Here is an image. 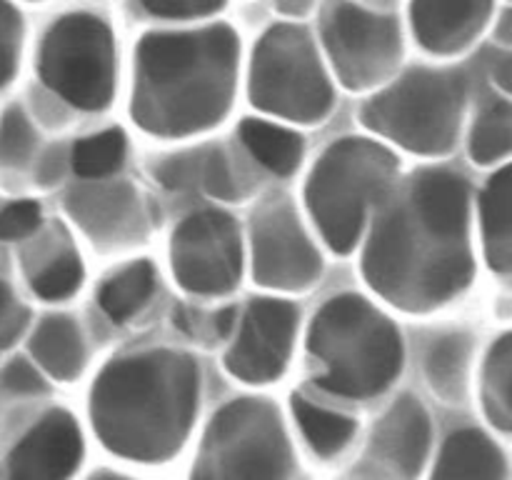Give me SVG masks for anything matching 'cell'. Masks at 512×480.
I'll return each instance as SVG.
<instances>
[{
  "label": "cell",
  "instance_id": "37",
  "mask_svg": "<svg viewBox=\"0 0 512 480\" xmlns=\"http://www.w3.org/2000/svg\"><path fill=\"white\" fill-rule=\"evenodd\" d=\"M315 3H318V0H273L278 13L285 15L288 20H295V23H298L300 18H305V15L315 8Z\"/></svg>",
  "mask_w": 512,
  "mask_h": 480
},
{
  "label": "cell",
  "instance_id": "26",
  "mask_svg": "<svg viewBox=\"0 0 512 480\" xmlns=\"http://www.w3.org/2000/svg\"><path fill=\"white\" fill-rule=\"evenodd\" d=\"M155 293V268L148 260H135L110 275L98 290L103 313L115 323H128L148 305Z\"/></svg>",
  "mask_w": 512,
  "mask_h": 480
},
{
  "label": "cell",
  "instance_id": "29",
  "mask_svg": "<svg viewBox=\"0 0 512 480\" xmlns=\"http://www.w3.org/2000/svg\"><path fill=\"white\" fill-rule=\"evenodd\" d=\"M128 153V135L120 128L85 135L70 150V165L85 180H103L118 173Z\"/></svg>",
  "mask_w": 512,
  "mask_h": 480
},
{
  "label": "cell",
  "instance_id": "24",
  "mask_svg": "<svg viewBox=\"0 0 512 480\" xmlns=\"http://www.w3.org/2000/svg\"><path fill=\"white\" fill-rule=\"evenodd\" d=\"M238 135L260 165L273 170L275 175H293L300 168L305 155L303 135L285 125L270 123L263 118H243Z\"/></svg>",
  "mask_w": 512,
  "mask_h": 480
},
{
  "label": "cell",
  "instance_id": "25",
  "mask_svg": "<svg viewBox=\"0 0 512 480\" xmlns=\"http://www.w3.org/2000/svg\"><path fill=\"white\" fill-rule=\"evenodd\" d=\"M290 408H293L295 423H298L303 438L308 440L310 450L320 458H335V455L343 453L353 440L355 430H358L355 418L338 413V410L323 408V405L313 403L300 393L290 398Z\"/></svg>",
  "mask_w": 512,
  "mask_h": 480
},
{
  "label": "cell",
  "instance_id": "16",
  "mask_svg": "<svg viewBox=\"0 0 512 480\" xmlns=\"http://www.w3.org/2000/svg\"><path fill=\"white\" fill-rule=\"evenodd\" d=\"M83 460V433L68 410L53 408L25 430L3 460V480H70Z\"/></svg>",
  "mask_w": 512,
  "mask_h": 480
},
{
  "label": "cell",
  "instance_id": "40",
  "mask_svg": "<svg viewBox=\"0 0 512 480\" xmlns=\"http://www.w3.org/2000/svg\"><path fill=\"white\" fill-rule=\"evenodd\" d=\"M90 480H135V478H128V475L113 473V470H100V473H95Z\"/></svg>",
  "mask_w": 512,
  "mask_h": 480
},
{
  "label": "cell",
  "instance_id": "28",
  "mask_svg": "<svg viewBox=\"0 0 512 480\" xmlns=\"http://www.w3.org/2000/svg\"><path fill=\"white\" fill-rule=\"evenodd\" d=\"M470 158L478 165L503 163L512 150V105L508 98H495L480 108L468 135Z\"/></svg>",
  "mask_w": 512,
  "mask_h": 480
},
{
  "label": "cell",
  "instance_id": "4",
  "mask_svg": "<svg viewBox=\"0 0 512 480\" xmlns=\"http://www.w3.org/2000/svg\"><path fill=\"white\" fill-rule=\"evenodd\" d=\"M308 353L318 360L315 383L350 400L383 395L398 380L405 360L398 325L368 298L343 293L315 313L308 328Z\"/></svg>",
  "mask_w": 512,
  "mask_h": 480
},
{
  "label": "cell",
  "instance_id": "33",
  "mask_svg": "<svg viewBox=\"0 0 512 480\" xmlns=\"http://www.w3.org/2000/svg\"><path fill=\"white\" fill-rule=\"evenodd\" d=\"M0 390L8 395H23V398H38L50 393L48 380L38 368L25 358H13L0 370Z\"/></svg>",
  "mask_w": 512,
  "mask_h": 480
},
{
  "label": "cell",
  "instance_id": "14",
  "mask_svg": "<svg viewBox=\"0 0 512 480\" xmlns=\"http://www.w3.org/2000/svg\"><path fill=\"white\" fill-rule=\"evenodd\" d=\"M300 310L290 300L255 298L245 308L240 330L225 353L230 375L250 385L273 383L288 368Z\"/></svg>",
  "mask_w": 512,
  "mask_h": 480
},
{
  "label": "cell",
  "instance_id": "2",
  "mask_svg": "<svg viewBox=\"0 0 512 480\" xmlns=\"http://www.w3.org/2000/svg\"><path fill=\"white\" fill-rule=\"evenodd\" d=\"M240 78V35L228 23L150 30L138 40L130 115L158 138H188L228 118Z\"/></svg>",
  "mask_w": 512,
  "mask_h": 480
},
{
  "label": "cell",
  "instance_id": "12",
  "mask_svg": "<svg viewBox=\"0 0 512 480\" xmlns=\"http://www.w3.org/2000/svg\"><path fill=\"white\" fill-rule=\"evenodd\" d=\"M255 283L270 290L300 293L323 273V258L313 245L298 210L285 195H270L250 218Z\"/></svg>",
  "mask_w": 512,
  "mask_h": 480
},
{
  "label": "cell",
  "instance_id": "18",
  "mask_svg": "<svg viewBox=\"0 0 512 480\" xmlns=\"http://www.w3.org/2000/svg\"><path fill=\"white\" fill-rule=\"evenodd\" d=\"M153 175L170 190L203 188L210 198L225 203H240L253 190V175L223 145L168 155L155 165Z\"/></svg>",
  "mask_w": 512,
  "mask_h": 480
},
{
  "label": "cell",
  "instance_id": "7",
  "mask_svg": "<svg viewBox=\"0 0 512 480\" xmlns=\"http://www.w3.org/2000/svg\"><path fill=\"white\" fill-rule=\"evenodd\" d=\"M248 98L263 113L300 125H318L333 113V75L303 23L283 20L260 35L248 65Z\"/></svg>",
  "mask_w": 512,
  "mask_h": 480
},
{
  "label": "cell",
  "instance_id": "1",
  "mask_svg": "<svg viewBox=\"0 0 512 480\" xmlns=\"http://www.w3.org/2000/svg\"><path fill=\"white\" fill-rule=\"evenodd\" d=\"M370 288L405 313H430L470 288V185L458 170L418 168L375 205L363 250Z\"/></svg>",
  "mask_w": 512,
  "mask_h": 480
},
{
  "label": "cell",
  "instance_id": "27",
  "mask_svg": "<svg viewBox=\"0 0 512 480\" xmlns=\"http://www.w3.org/2000/svg\"><path fill=\"white\" fill-rule=\"evenodd\" d=\"M483 408L490 423L503 433L512 428V335L503 333L493 345L483 363Z\"/></svg>",
  "mask_w": 512,
  "mask_h": 480
},
{
  "label": "cell",
  "instance_id": "30",
  "mask_svg": "<svg viewBox=\"0 0 512 480\" xmlns=\"http://www.w3.org/2000/svg\"><path fill=\"white\" fill-rule=\"evenodd\" d=\"M38 130L18 103L0 115V170H23L38 150Z\"/></svg>",
  "mask_w": 512,
  "mask_h": 480
},
{
  "label": "cell",
  "instance_id": "23",
  "mask_svg": "<svg viewBox=\"0 0 512 480\" xmlns=\"http://www.w3.org/2000/svg\"><path fill=\"white\" fill-rule=\"evenodd\" d=\"M473 338L465 330H448L435 335L423 355L425 380L430 390L445 403H463L468 393Z\"/></svg>",
  "mask_w": 512,
  "mask_h": 480
},
{
  "label": "cell",
  "instance_id": "38",
  "mask_svg": "<svg viewBox=\"0 0 512 480\" xmlns=\"http://www.w3.org/2000/svg\"><path fill=\"white\" fill-rule=\"evenodd\" d=\"M493 35L505 50L510 48V43H512V13H510V8H505L503 13L498 15V20H495Z\"/></svg>",
  "mask_w": 512,
  "mask_h": 480
},
{
  "label": "cell",
  "instance_id": "6",
  "mask_svg": "<svg viewBox=\"0 0 512 480\" xmlns=\"http://www.w3.org/2000/svg\"><path fill=\"white\" fill-rule=\"evenodd\" d=\"M398 180V158L373 138L335 140L315 160L305 180V205L320 235L335 253L358 245L370 210Z\"/></svg>",
  "mask_w": 512,
  "mask_h": 480
},
{
  "label": "cell",
  "instance_id": "13",
  "mask_svg": "<svg viewBox=\"0 0 512 480\" xmlns=\"http://www.w3.org/2000/svg\"><path fill=\"white\" fill-rule=\"evenodd\" d=\"M433 443V423L415 395H400L370 430L345 480H418Z\"/></svg>",
  "mask_w": 512,
  "mask_h": 480
},
{
  "label": "cell",
  "instance_id": "41",
  "mask_svg": "<svg viewBox=\"0 0 512 480\" xmlns=\"http://www.w3.org/2000/svg\"><path fill=\"white\" fill-rule=\"evenodd\" d=\"M25 3H45V0H25Z\"/></svg>",
  "mask_w": 512,
  "mask_h": 480
},
{
  "label": "cell",
  "instance_id": "8",
  "mask_svg": "<svg viewBox=\"0 0 512 480\" xmlns=\"http://www.w3.org/2000/svg\"><path fill=\"white\" fill-rule=\"evenodd\" d=\"M190 480H303L278 405L235 398L208 423Z\"/></svg>",
  "mask_w": 512,
  "mask_h": 480
},
{
  "label": "cell",
  "instance_id": "34",
  "mask_svg": "<svg viewBox=\"0 0 512 480\" xmlns=\"http://www.w3.org/2000/svg\"><path fill=\"white\" fill-rule=\"evenodd\" d=\"M28 320V305L15 295V290L5 280H0V353L18 343V338L28 328Z\"/></svg>",
  "mask_w": 512,
  "mask_h": 480
},
{
  "label": "cell",
  "instance_id": "10",
  "mask_svg": "<svg viewBox=\"0 0 512 480\" xmlns=\"http://www.w3.org/2000/svg\"><path fill=\"white\" fill-rule=\"evenodd\" d=\"M318 45L330 73L348 90L380 88L398 73L405 35L398 15L358 0H325Z\"/></svg>",
  "mask_w": 512,
  "mask_h": 480
},
{
  "label": "cell",
  "instance_id": "19",
  "mask_svg": "<svg viewBox=\"0 0 512 480\" xmlns=\"http://www.w3.org/2000/svg\"><path fill=\"white\" fill-rule=\"evenodd\" d=\"M23 268L33 293L50 303L78 293L85 278L80 253L60 225H55V230H50L40 243L25 250Z\"/></svg>",
  "mask_w": 512,
  "mask_h": 480
},
{
  "label": "cell",
  "instance_id": "9",
  "mask_svg": "<svg viewBox=\"0 0 512 480\" xmlns=\"http://www.w3.org/2000/svg\"><path fill=\"white\" fill-rule=\"evenodd\" d=\"M40 83L73 108L100 113L118 88V43L103 15L70 10L45 28L38 45Z\"/></svg>",
  "mask_w": 512,
  "mask_h": 480
},
{
  "label": "cell",
  "instance_id": "21",
  "mask_svg": "<svg viewBox=\"0 0 512 480\" xmlns=\"http://www.w3.org/2000/svg\"><path fill=\"white\" fill-rule=\"evenodd\" d=\"M28 350L38 368L60 383L78 380L88 360L83 330L65 313L45 315L30 335Z\"/></svg>",
  "mask_w": 512,
  "mask_h": 480
},
{
  "label": "cell",
  "instance_id": "36",
  "mask_svg": "<svg viewBox=\"0 0 512 480\" xmlns=\"http://www.w3.org/2000/svg\"><path fill=\"white\" fill-rule=\"evenodd\" d=\"M63 168H65L63 150H60V148L50 150V153L43 158V163H40V168H38V180H40V183H43V185L58 183L60 175H63Z\"/></svg>",
  "mask_w": 512,
  "mask_h": 480
},
{
  "label": "cell",
  "instance_id": "17",
  "mask_svg": "<svg viewBox=\"0 0 512 480\" xmlns=\"http://www.w3.org/2000/svg\"><path fill=\"white\" fill-rule=\"evenodd\" d=\"M413 38L435 58H455L473 48L495 18V0H410Z\"/></svg>",
  "mask_w": 512,
  "mask_h": 480
},
{
  "label": "cell",
  "instance_id": "5",
  "mask_svg": "<svg viewBox=\"0 0 512 480\" xmlns=\"http://www.w3.org/2000/svg\"><path fill=\"white\" fill-rule=\"evenodd\" d=\"M465 110L468 80L458 68L413 65L365 100L360 120L380 138L433 158L458 145Z\"/></svg>",
  "mask_w": 512,
  "mask_h": 480
},
{
  "label": "cell",
  "instance_id": "39",
  "mask_svg": "<svg viewBox=\"0 0 512 480\" xmlns=\"http://www.w3.org/2000/svg\"><path fill=\"white\" fill-rule=\"evenodd\" d=\"M233 325H235V308H223L220 313L213 315V328L220 338H228L233 333Z\"/></svg>",
  "mask_w": 512,
  "mask_h": 480
},
{
  "label": "cell",
  "instance_id": "31",
  "mask_svg": "<svg viewBox=\"0 0 512 480\" xmlns=\"http://www.w3.org/2000/svg\"><path fill=\"white\" fill-rule=\"evenodd\" d=\"M25 23L13 0H0V88L18 75L23 58Z\"/></svg>",
  "mask_w": 512,
  "mask_h": 480
},
{
  "label": "cell",
  "instance_id": "15",
  "mask_svg": "<svg viewBox=\"0 0 512 480\" xmlns=\"http://www.w3.org/2000/svg\"><path fill=\"white\" fill-rule=\"evenodd\" d=\"M65 213L98 248H128L148 235L140 190L128 180H83L65 195Z\"/></svg>",
  "mask_w": 512,
  "mask_h": 480
},
{
  "label": "cell",
  "instance_id": "32",
  "mask_svg": "<svg viewBox=\"0 0 512 480\" xmlns=\"http://www.w3.org/2000/svg\"><path fill=\"white\" fill-rule=\"evenodd\" d=\"M140 8L160 20H208L228 5V0H138Z\"/></svg>",
  "mask_w": 512,
  "mask_h": 480
},
{
  "label": "cell",
  "instance_id": "11",
  "mask_svg": "<svg viewBox=\"0 0 512 480\" xmlns=\"http://www.w3.org/2000/svg\"><path fill=\"white\" fill-rule=\"evenodd\" d=\"M243 233L233 215L198 210L170 235V268L183 290L193 295H228L243 278Z\"/></svg>",
  "mask_w": 512,
  "mask_h": 480
},
{
  "label": "cell",
  "instance_id": "35",
  "mask_svg": "<svg viewBox=\"0 0 512 480\" xmlns=\"http://www.w3.org/2000/svg\"><path fill=\"white\" fill-rule=\"evenodd\" d=\"M43 223V213L35 200H18L0 210V240H25Z\"/></svg>",
  "mask_w": 512,
  "mask_h": 480
},
{
  "label": "cell",
  "instance_id": "3",
  "mask_svg": "<svg viewBox=\"0 0 512 480\" xmlns=\"http://www.w3.org/2000/svg\"><path fill=\"white\" fill-rule=\"evenodd\" d=\"M198 405V360L183 350L148 348L118 355L100 368L88 410L110 453L165 463L188 440Z\"/></svg>",
  "mask_w": 512,
  "mask_h": 480
},
{
  "label": "cell",
  "instance_id": "20",
  "mask_svg": "<svg viewBox=\"0 0 512 480\" xmlns=\"http://www.w3.org/2000/svg\"><path fill=\"white\" fill-rule=\"evenodd\" d=\"M430 480H508V458L483 430L460 428L445 438Z\"/></svg>",
  "mask_w": 512,
  "mask_h": 480
},
{
  "label": "cell",
  "instance_id": "22",
  "mask_svg": "<svg viewBox=\"0 0 512 480\" xmlns=\"http://www.w3.org/2000/svg\"><path fill=\"white\" fill-rule=\"evenodd\" d=\"M480 230L485 260L495 273L512 268V170L503 165L480 193Z\"/></svg>",
  "mask_w": 512,
  "mask_h": 480
}]
</instances>
